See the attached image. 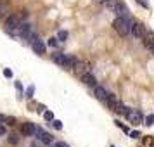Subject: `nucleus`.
I'll list each match as a JSON object with an SVG mask.
<instances>
[{
    "label": "nucleus",
    "instance_id": "7",
    "mask_svg": "<svg viewBox=\"0 0 154 147\" xmlns=\"http://www.w3.org/2000/svg\"><path fill=\"white\" fill-rule=\"evenodd\" d=\"M31 49H33V52H35V54L43 55V54L47 52V44H45V42H42L40 38H36V40L33 42V44H31Z\"/></svg>",
    "mask_w": 154,
    "mask_h": 147
},
{
    "label": "nucleus",
    "instance_id": "18",
    "mask_svg": "<svg viewBox=\"0 0 154 147\" xmlns=\"http://www.w3.org/2000/svg\"><path fill=\"white\" fill-rule=\"evenodd\" d=\"M43 118H45L47 121H52L54 119V113L52 111H45V113H43Z\"/></svg>",
    "mask_w": 154,
    "mask_h": 147
},
{
    "label": "nucleus",
    "instance_id": "17",
    "mask_svg": "<svg viewBox=\"0 0 154 147\" xmlns=\"http://www.w3.org/2000/svg\"><path fill=\"white\" fill-rule=\"evenodd\" d=\"M57 38H59V40H62V42H64V40H66V38H68V31H64V30H61V31H59V33H57Z\"/></svg>",
    "mask_w": 154,
    "mask_h": 147
},
{
    "label": "nucleus",
    "instance_id": "16",
    "mask_svg": "<svg viewBox=\"0 0 154 147\" xmlns=\"http://www.w3.org/2000/svg\"><path fill=\"white\" fill-rule=\"evenodd\" d=\"M57 40H59L57 36H52V38H49V42H47V47H54V49H56V47H57V44H59Z\"/></svg>",
    "mask_w": 154,
    "mask_h": 147
},
{
    "label": "nucleus",
    "instance_id": "21",
    "mask_svg": "<svg viewBox=\"0 0 154 147\" xmlns=\"http://www.w3.org/2000/svg\"><path fill=\"white\" fill-rule=\"evenodd\" d=\"M33 92H35V87H33V85H31V87H28V92H26V97H28V99H31V97H33Z\"/></svg>",
    "mask_w": 154,
    "mask_h": 147
},
{
    "label": "nucleus",
    "instance_id": "10",
    "mask_svg": "<svg viewBox=\"0 0 154 147\" xmlns=\"http://www.w3.org/2000/svg\"><path fill=\"white\" fill-rule=\"evenodd\" d=\"M81 81L85 83V85H89V87H95V85H97L95 76L90 74V73H83V74H81Z\"/></svg>",
    "mask_w": 154,
    "mask_h": 147
},
{
    "label": "nucleus",
    "instance_id": "25",
    "mask_svg": "<svg viewBox=\"0 0 154 147\" xmlns=\"http://www.w3.org/2000/svg\"><path fill=\"white\" fill-rule=\"evenodd\" d=\"M4 76L5 78H12V71L11 69H4Z\"/></svg>",
    "mask_w": 154,
    "mask_h": 147
},
{
    "label": "nucleus",
    "instance_id": "6",
    "mask_svg": "<svg viewBox=\"0 0 154 147\" xmlns=\"http://www.w3.org/2000/svg\"><path fill=\"white\" fill-rule=\"evenodd\" d=\"M126 118H128V121H130L132 125H140V123H144V116H142V113L137 111V109H128Z\"/></svg>",
    "mask_w": 154,
    "mask_h": 147
},
{
    "label": "nucleus",
    "instance_id": "11",
    "mask_svg": "<svg viewBox=\"0 0 154 147\" xmlns=\"http://www.w3.org/2000/svg\"><path fill=\"white\" fill-rule=\"evenodd\" d=\"M94 95H95L99 100H106V97H107V90H106L104 87H100V85H95V87H94Z\"/></svg>",
    "mask_w": 154,
    "mask_h": 147
},
{
    "label": "nucleus",
    "instance_id": "9",
    "mask_svg": "<svg viewBox=\"0 0 154 147\" xmlns=\"http://www.w3.org/2000/svg\"><path fill=\"white\" fill-rule=\"evenodd\" d=\"M111 11L116 14V16H128V9H126V5L123 4V2H120V0H118V2L111 7Z\"/></svg>",
    "mask_w": 154,
    "mask_h": 147
},
{
    "label": "nucleus",
    "instance_id": "1",
    "mask_svg": "<svg viewBox=\"0 0 154 147\" xmlns=\"http://www.w3.org/2000/svg\"><path fill=\"white\" fill-rule=\"evenodd\" d=\"M113 28L120 36H128L130 30H132V21H130L128 16H118L113 21Z\"/></svg>",
    "mask_w": 154,
    "mask_h": 147
},
{
    "label": "nucleus",
    "instance_id": "22",
    "mask_svg": "<svg viewBox=\"0 0 154 147\" xmlns=\"http://www.w3.org/2000/svg\"><path fill=\"white\" fill-rule=\"evenodd\" d=\"M9 132H7V127H5V125H0V137H2V135H7Z\"/></svg>",
    "mask_w": 154,
    "mask_h": 147
},
{
    "label": "nucleus",
    "instance_id": "23",
    "mask_svg": "<svg viewBox=\"0 0 154 147\" xmlns=\"http://www.w3.org/2000/svg\"><path fill=\"white\" fill-rule=\"evenodd\" d=\"M54 147H69V145L66 144V142H62V140H59V142H56V144H54Z\"/></svg>",
    "mask_w": 154,
    "mask_h": 147
},
{
    "label": "nucleus",
    "instance_id": "3",
    "mask_svg": "<svg viewBox=\"0 0 154 147\" xmlns=\"http://www.w3.org/2000/svg\"><path fill=\"white\" fill-rule=\"evenodd\" d=\"M52 61L56 62V64L62 66V68H71L75 57H69L68 54H54V55H52Z\"/></svg>",
    "mask_w": 154,
    "mask_h": 147
},
{
    "label": "nucleus",
    "instance_id": "15",
    "mask_svg": "<svg viewBox=\"0 0 154 147\" xmlns=\"http://www.w3.org/2000/svg\"><path fill=\"white\" fill-rule=\"evenodd\" d=\"M7 135H9V137H7V142H9V144L16 145V144L19 142V138H17V135H16V133H7Z\"/></svg>",
    "mask_w": 154,
    "mask_h": 147
},
{
    "label": "nucleus",
    "instance_id": "4",
    "mask_svg": "<svg viewBox=\"0 0 154 147\" xmlns=\"http://www.w3.org/2000/svg\"><path fill=\"white\" fill-rule=\"evenodd\" d=\"M36 138H38V142L40 144H43V145H52L54 144V138H52V135L50 133H47L45 130H43V128H38L36 127Z\"/></svg>",
    "mask_w": 154,
    "mask_h": 147
},
{
    "label": "nucleus",
    "instance_id": "20",
    "mask_svg": "<svg viewBox=\"0 0 154 147\" xmlns=\"http://www.w3.org/2000/svg\"><path fill=\"white\" fill-rule=\"evenodd\" d=\"M144 125H147V127H151V125H154V116H147L144 119Z\"/></svg>",
    "mask_w": 154,
    "mask_h": 147
},
{
    "label": "nucleus",
    "instance_id": "13",
    "mask_svg": "<svg viewBox=\"0 0 154 147\" xmlns=\"http://www.w3.org/2000/svg\"><path fill=\"white\" fill-rule=\"evenodd\" d=\"M113 111H114V113H118V114H121V116H126V113H128V107L125 106V104H123L121 100H118V102H116V106L113 107Z\"/></svg>",
    "mask_w": 154,
    "mask_h": 147
},
{
    "label": "nucleus",
    "instance_id": "30",
    "mask_svg": "<svg viewBox=\"0 0 154 147\" xmlns=\"http://www.w3.org/2000/svg\"><path fill=\"white\" fill-rule=\"evenodd\" d=\"M151 52H152V54H154V47H152V49H151Z\"/></svg>",
    "mask_w": 154,
    "mask_h": 147
},
{
    "label": "nucleus",
    "instance_id": "12",
    "mask_svg": "<svg viewBox=\"0 0 154 147\" xmlns=\"http://www.w3.org/2000/svg\"><path fill=\"white\" fill-rule=\"evenodd\" d=\"M142 40H144V45H145L149 50L154 47V33H152V31H145V36H144Z\"/></svg>",
    "mask_w": 154,
    "mask_h": 147
},
{
    "label": "nucleus",
    "instance_id": "24",
    "mask_svg": "<svg viewBox=\"0 0 154 147\" xmlns=\"http://www.w3.org/2000/svg\"><path fill=\"white\" fill-rule=\"evenodd\" d=\"M130 137L132 138H140L142 135H140V132H130Z\"/></svg>",
    "mask_w": 154,
    "mask_h": 147
},
{
    "label": "nucleus",
    "instance_id": "14",
    "mask_svg": "<svg viewBox=\"0 0 154 147\" xmlns=\"http://www.w3.org/2000/svg\"><path fill=\"white\" fill-rule=\"evenodd\" d=\"M120 99L114 95V94H107V97H106V102H107V106H109V109H113L114 106H116V102H118Z\"/></svg>",
    "mask_w": 154,
    "mask_h": 147
},
{
    "label": "nucleus",
    "instance_id": "32",
    "mask_svg": "<svg viewBox=\"0 0 154 147\" xmlns=\"http://www.w3.org/2000/svg\"><path fill=\"white\" fill-rule=\"evenodd\" d=\"M113 147H114V145H113Z\"/></svg>",
    "mask_w": 154,
    "mask_h": 147
},
{
    "label": "nucleus",
    "instance_id": "28",
    "mask_svg": "<svg viewBox=\"0 0 154 147\" xmlns=\"http://www.w3.org/2000/svg\"><path fill=\"white\" fill-rule=\"evenodd\" d=\"M16 88H17L19 92H21V90H23V87H21V83H19V81H16Z\"/></svg>",
    "mask_w": 154,
    "mask_h": 147
},
{
    "label": "nucleus",
    "instance_id": "19",
    "mask_svg": "<svg viewBox=\"0 0 154 147\" xmlns=\"http://www.w3.org/2000/svg\"><path fill=\"white\" fill-rule=\"evenodd\" d=\"M52 127H54L56 130H61V128H62V123H61L59 119H52Z\"/></svg>",
    "mask_w": 154,
    "mask_h": 147
},
{
    "label": "nucleus",
    "instance_id": "2",
    "mask_svg": "<svg viewBox=\"0 0 154 147\" xmlns=\"http://www.w3.org/2000/svg\"><path fill=\"white\" fill-rule=\"evenodd\" d=\"M23 17H21V14H14V16H9L7 19H5V30L9 31V33H12V31H16L21 24H23Z\"/></svg>",
    "mask_w": 154,
    "mask_h": 147
},
{
    "label": "nucleus",
    "instance_id": "31",
    "mask_svg": "<svg viewBox=\"0 0 154 147\" xmlns=\"http://www.w3.org/2000/svg\"><path fill=\"white\" fill-rule=\"evenodd\" d=\"M0 9H2V7H0Z\"/></svg>",
    "mask_w": 154,
    "mask_h": 147
},
{
    "label": "nucleus",
    "instance_id": "5",
    "mask_svg": "<svg viewBox=\"0 0 154 147\" xmlns=\"http://www.w3.org/2000/svg\"><path fill=\"white\" fill-rule=\"evenodd\" d=\"M130 35L137 38V40H142L145 36V28L142 23H132V30H130Z\"/></svg>",
    "mask_w": 154,
    "mask_h": 147
},
{
    "label": "nucleus",
    "instance_id": "26",
    "mask_svg": "<svg viewBox=\"0 0 154 147\" xmlns=\"http://www.w3.org/2000/svg\"><path fill=\"white\" fill-rule=\"evenodd\" d=\"M137 2H139V4H140L142 7H145V9H149V4L145 2V0H137Z\"/></svg>",
    "mask_w": 154,
    "mask_h": 147
},
{
    "label": "nucleus",
    "instance_id": "27",
    "mask_svg": "<svg viewBox=\"0 0 154 147\" xmlns=\"http://www.w3.org/2000/svg\"><path fill=\"white\" fill-rule=\"evenodd\" d=\"M5 121H7V116H4V114H0V125H5Z\"/></svg>",
    "mask_w": 154,
    "mask_h": 147
},
{
    "label": "nucleus",
    "instance_id": "8",
    "mask_svg": "<svg viewBox=\"0 0 154 147\" xmlns=\"http://www.w3.org/2000/svg\"><path fill=\"white\" fill-rule=\"evenodd\" d=\"M21 132H23V135H26V137H35L36 125L31 123V121H26V123H23V127H21Z\"/></svg>",
    "mask_w": 154,
    "mask_h": 147
},
{
    "label": "nucleus",
    "instance_id": "29",
    "mask_svg": "<svg viewBox=\"0 0 154 147\" xmlns=\"http://www.w3.org/2000/svg\"><path fill=\"white\" fill-rule=\"evenodd\" d=\"M43 111H45V106H40V107H38V114L43 113Z\"/></svg>",
    "mask_w": 154,
    "mask_h": 147
}]
</instances>
